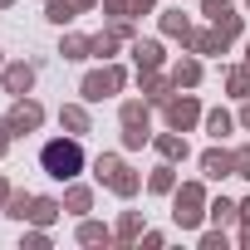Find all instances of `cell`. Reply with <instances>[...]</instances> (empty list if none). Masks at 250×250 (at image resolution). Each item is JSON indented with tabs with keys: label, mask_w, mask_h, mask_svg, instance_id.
Wrapping results in <instances>:
<instances>
[{
	"label": "cell",
	"mask_w": 250,
	"mask_h": 250,
	"mask_svg": "<svg viewBox=\"0 0 250 250\" xmlns=\"http://www.w3.org/2000/svg\"><path fill=\"white\" fill-rule=\"evenodd\" d=\"M44 167H49L54 177H74V172L83 167V152H79L74 143H49V147H44Z\"/></svg>",
	"instance_id": "1"
}]
</instances>
